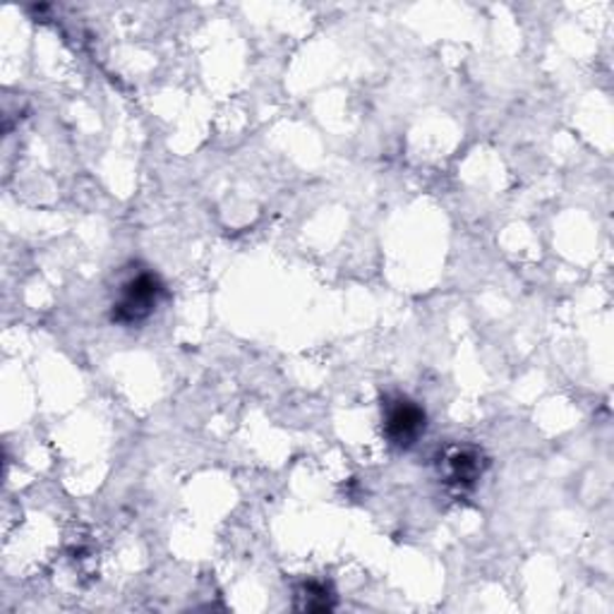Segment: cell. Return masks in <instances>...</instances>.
I'll list each match as a JSON object with an SVG mask.
<instances>
[{
  "mask_svg": "<svg viewBox=\"0 0 614 614\" xmlns=\"http://www.w3.org/2000/svg\"><path fill=\"white\" fill-rule=\"evenodd\" d=\"M427 430V413L420 404L408 396L389 398L384 408V435L389 445L398 449H410Z\"/></svg>",
  "mask_w": 614,
  "mask_h": 614,
  "instance_id": "7a4b0ae2",
  "label": "cell"
},
{
  "mask_svg": "<svg viewBox=\"0 0 614 614\" xmlns=\"http://www.w3.org/2000/svg\"><path fill=\"white\" fill-rule=\"evenodd\" d=\"M298 607L305 612H330L334 610V595L330 591V585L310 581L303 585V591L298 595Z\"/></svg>",
  "mask_w": 614,
  "mask_h": 614,
  "instance_id": "277c9868",
  "label": "cell"
},
{
  "mask_svg": "<svg viewBox=\"0 0 614 614\" xmlns=\"http://www.w3.org/2000/svg\"><path fill=\"white\" fill-rule=\"evenodd\" d=\"M164 298V281L154 271H139L121 285L118 300L111 308V320L121 326L142 324L154 315Z\"/></svg>",
  "mask_w": 614,
  "mask_h": 614,
  "instance_id": "6da1fadb",
  "label": "cell"
},
{
  "mask_svg": "<svg viewBox=\"0 0 614 614\" xmlns=\"http://www.w3.org/2000/svg\"><path fill=\"white\" fill-rule=\"evenodd\" d=\"M445 461V473L451 488L470 490L482 476V456L473 449H451Z\"/></svg>",
  "mask_w": 614,
  "mask_h": 614,
  "instance_id": "3957f363",
  "label": "cell"
}]
</instances>
